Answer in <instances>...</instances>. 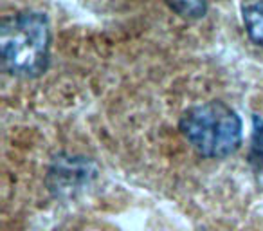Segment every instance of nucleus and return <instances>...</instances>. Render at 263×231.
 <instances>
[{
	"label": "nucleus",
	"mask_w": 263,
	"mask_h": 231,
	"mask_svg": "<svg viewBox=\"0 0 263 231\" xmlns=\"http://www.w3.org/2000/svg\"><path fill=\"white\" fill-rule=\"evenodd\" d=\"M51 60V24L45 13L24 9L0 22V62L9 74L38 78Z\"/></svg>",
	"instance_id": "nucleus-1"
},
{
	"label": "nucleus",
	"mask_w": 263,
	"mask_h": 231,
	"mask_svg": "<svg viewBox=\"0 0 263 231\" xmlns=\"http://www.w3.org/2000/svg\"><path fill=\"white\" fill-rule=\"evenodd\" d=\"M179 129L191 148L202 157H229L241 145L240 116L218 99L187 109L180 118Z\"/></svg>",
	"instance_id": "nucleus-2"
},
{
	"label": "nucleus",
	"mask_w": 263,
	"mask_h": 231,
	"mask_svg": "<svg viewBox=\"0 0 263 231\" xmlns=\"http://www.w3.org/2000/svg\"><path fill=\"white\" fill-rule=\"evenodd\" d=\"M98 168L94 161L83 155L62 154L54 157L47 172V188L54 197H69L96 179Z\"/></svg>",
	"instance_id": "nucleus-3"
},
{
	"label": "nucleus",
	"mask_w": 263,
	"mask_h": 231,
	"mask_svg": "<svg viewBox=\"0 0 263 231\" xmlns=\"http://www.w3.org/2000/svg\"><path fill=\"white\" fill-rule=\"evenodd\" d=\"M245 33L252 42L263 47V2H247L241 4Z\"/></svg>",
	"instance_id": "nucleus-4"
},
{
	"label": "nucleus",
	"mask_w": 263,
	"mask_h": 231,
	"mask_svg": "<svg viewBox=\"0 0 263 231\" xmlns=\"http://www.w3.org/2000/svg\"><path fill=\"white\" fill-rule=\"evenodd\" d=\"M249 161H251L252 172H254L258 183L263 184V119L256 121L254 125L251 150H249Z\"/></svg>",
	"instance_id": "nucleus-5"
},
{
	"label": "nucleus",
	"mask_w": 263,
	"mask_h": 231,
	"mask_svg": "<svg viewBox=\"0 0 263 231\" xmlns=\"http://www.w3.org/2000/svg\"><path fill=\"white\" fill-rule=\"evenodd\" d=\"M168 8L180 15L182 19L197 20L208 13V4L205 2H168Z\"/></svg>",
	"instance_id": "nucleus-6"
}]
</instances>
